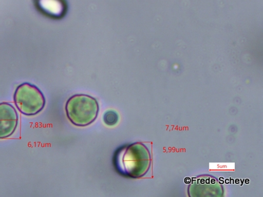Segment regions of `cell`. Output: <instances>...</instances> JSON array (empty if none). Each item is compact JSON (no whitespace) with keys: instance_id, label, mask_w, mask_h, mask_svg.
<instances>
[{"instance_id":"1","label":"cell","mask_w":263,"mask_h":197,"mask_svg":"<svg viewBox=\"0 0 263 197\" xmlns=\"http://www.w3.org/2000/svg\"><path fill=\"white\" fill-rule=\"evenodd\" d=\"M100 111L98 101L86 94L72 95L67 100L65 111L70 123L79 127H86L97 119Z\"/></svg>"},{"instance_id":"2","label":"cell","mask_w":263,"mask_h":197,"mask_svg":"<svg viewBox=\"0 0 263 197\" xmlns=\"http://www.w3.org/2000/svg\"><path fill=\"white\" fill-rule=\"evenodd\" d=\"M115 166L121 174L130 178L142 176L145 172V149L135 144L123 148L117 152Z\"/></svg>"},{"instance_id":"3","label":"cell","mask_w":263,"mask_h":197,"mask_svg":"<svg viewBox=\"0 0 263 197\" xmlns=\"http://www.w3.org/2000/svg\"><path fill=\"white\" fill-rule=\"evenodd\" d=\"M16 108L26 116H34L45 107L46 101L43 93L36 86L23 83L16 88L14 93Z\"/></svg>"},{"instance_id":"4","label":"cell","mask_w":263,"mask_h":197,"mask_svg":"<svg viewBox=\"0 0 263 197\" xmlns=\"http://www.w3.org/2000/svg\"><path fill=\"white\" fill-rule=\"evenodd\" d=\"M17 112L10 103H0V139L11 137L17 128Z\"/></svg>"},{"instance_id":"5","label":"cell","mask_w":263,"mask_h":197,"mask_svg":"<svg viewBox=\"0 0 263 197\" xmlns=\"http://www.w3.org/2000/svg\"><path fill=\"white\" fill-rule=\"evenodd\" d=\"M36 4L40 10L50 17H61L66 11L64 0H36Z\"/></svg>"},{"instance_id":"6","label":"cell","mask_w":263,"mask_h":197,"mask_svg":"<svg viewBox=\"0 0 263 197\" xmlns=\"http://www.w3.org/2000/svg\"><path fill=\"white\" fill-rule=\"evenodd\" d=\"M104 123L108 126H114L118 121V116L114 111H108L104 115Z\"/></svg>"}]
</instances>
